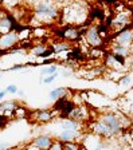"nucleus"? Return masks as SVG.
Segmentation results:
<instances>
[{
	"instance_id": "8fccbe9b",
	"label": "nucleus",
	"mask_w": 133,
	"mask_h": 150,
	"mask_svg": "<svg viewBox=\"0 0 133 150\" xmlns=\"http://www.w3.org/2000/svg\"><path fill=\"white\" fill-rule=\"evenodd\" d=\"M85 1H93V0H85Z\"/></svg>"
},
{
	"instance_id": "37998d69",
	"label": "nucleus",
	"mask_w": 133,
	"mask_h": 150,
	"mask_svg": "<svg viewBox=\"0 0 133 150\" xmlns=\"http://www.w3.org/2000/svg\"><path fill=\"white\" fill-rule=\"evenodd\" d=\"M16 94H18L19 97H24V91H23V90H18V93H16Z\"/></svg>"
},
{
	"instance_id": "c03bdc74",
	"label": "nucleus",
	"mask_w": 133,
	"mask_h": 150,
	"mask_svg": "<svg viewBox=\"0 0 133 150\" xmlns=\"http://www.w3.org/2000/svg\"><path fill=\"white\" fill-rule=\"evenodd\" d=\"M6 13H7V12H6V11H3V9L0 8V19L3 18V16H4V15H6Z\"/></svg>"
},
{
	"instance_id": "9b49d317",
	"label": "nucleus",
	"mask_w": 133,
	"mask_h": 150,
	"mask_svg": "<svg viewBox=\"0 0 133 150\" xmlns=\"http://www.w3.org/2000/svg\"><path fill=\"white\" fill-rule=\"evenodd\" d=\"M104 64H105V67L109 69V70H117V71H124V72L127 71V67H122L117 60L114 59L113 52H112L110 50L105 51V54H104Z\"/></svg>"
},
{
	"instance_id": "1a4fd4ad",
	"label": "nucleus",
	"mask_w": 133,
	"mask_h": 150,
	"mask_svg": "<svg viewBox=\"0 0 133 150\" xmlns=\"http://www.w3.org/2000/svg\"><path fill=\"white\" fill-rule=\"evenodd\" d=\"M19 43H20V36L15 31L0 35V48L1 50H11L14 47L19 46Z\"/></svg>"
},
{
	"instance_id": "7ed1b4c3",
	"label": "nucleus",
	"mask_w": 133,
	"mask_h": 150,
	"mask_svg": "<svg viewBox=\"0 0 133 150\" xmlns=\"http://www.w3.org/2000/svg\"><path fill=\"white\" fill-rule=\"evenodd\" d=\"M98 119L101 122H104L105 125L110 127V130L113 131L114 137L122 134L125 129L122 127L121 125V121H120V111H105L101 112L98 115Z\"/></svg>"
},
{
	"instance_id": "ddd939ff",
	"label": "nucleus",
	"mask_w": 133,
	"mask_h": 150,
	"mask_svg": "<svg viewBox=\"0 0 133 150\" xmlns=\"http://www.w3.org/2000/svg\"><path fill=\"white\" fill-rule=\"evenodd\" d=\"M54 138L51 137V135H47V134H39L38 137H35L32 139V144L35 146L38 147L41 150H48L51 147V145L54 144Z\"/></svg>"
},
{
	"instance_id": "412c9836",
	"label": "nucleus",
	"mask_w": 133,
	"mask_h": 150,
	"mask_svg": "<svg viewBox=\"0 0 133 150\" xmlns=\"http://www.w3.org/2000/svg\"><path fill=\"white\" fill-rule=\"evenodd\" d=\"M60 125H62L63 129H71V130L81 131L82 122L75 121V119H71V118H66V119H62V121H60Z\"/></svg>"
},
{
	"instance_id": "72a5a7b5",
	"label": "nucleus",
	"mask_w": 133,
	"mask_h": 150,
	"mask_svg": "<svg viewBox=\"0 0 133 150\" xmlns=\"http://www.w3.org/2000/svg\"><path fill=\"white\" fill-rule=\"evenodd\" d=\"M48 150H65L63 142H62V141H59V139H55L54 144L51 145V147H50Z\"/></svg>"
},
{
	"instance_id": "a211bd4d",
	"label": "nucleus",
	"mask_w": 133,
	"mask_h": 150,
	"mask_svg": "<svg viewBox=\"0 0 133 150\" xmlns=\"http://www.w3.org/2000/svg\"><path fill=\"white\" fill-rule=\"evenodd\" d=\"M16 107L15 100H6V102H0V114H4L8 118L14 117V111Z\"/></svg>"
},
{
	"instance_id": "39448f33",
	"label": "nucleus",
	"mask_w": 133,
	"mask_h": 150,
	"mask_svg": "<svg viewBox=\"0 0 133 150\" xmlns=\"http://www.w3.org/2000/svg\"><path fill=\"white\" fill-rule=\"evenodd\" d=\"M28 117L35 123L44 125V123H48V122H51L55 118V111L54 110H47V109H39V110L30 111Z\"/></svg>"
},
{
	"instance_id": "aec40b11",
	"label": "nucleus",
	"mask_w": 133,
	"mask_h": 150,
	"mask_svg": "<svg viewBox=\"0 0 133 150\" xmlns=\"http://www.w3.org/2000/svg\"><path fill=\"white\" fill-rule=\"evenodd\" d=\"M109 50H110L112 52H116V54H120V55L127 56V58H129V56L132 55V52H130V47L122 46V44H113L112 43L110 46H109Z\"/></svg>"
},
{
	"instance_id": "0eeeda50",
	"label": "nucleus",
	"mask_w": 133,
	"mask_h": 150,
	"mask_svg": "<svg viewBox=\"0 0 133 150\" xmlns=\"http://www.w3.org/2000/svg\"><path fill=\"white\" fill-rule=\"evenodd\" d=\"M85 40L92 48H98V47L104 46V38L101 36V34L97 30V25L94 24L89 27L87 32L85 34Z\"/></svg>"
},
{
	"instance_id": "4c0bfd02",
	"label": "nucleus",
	"mask_w": 133,
	"mask_h": 150,
	"mask_svg": "<svg viewBox=\"0 0 133 150\" xmlns=\"http://www.w3.org/2000/svg\"><path fill=\"white\" fill-rule=\"evenodd\" d=\"M60 72H62V76H65V78H70V76H71V74H73L70 70H66V69H62V70H60Z\"/></svg>"
},
{
	"instance_id": "20e7f679",
	"label": "nucleus",
	"mask_w": 133,
	"mask_h": 150,
	"mask_svg": "<svg viewBox=\"0 0 133 150\" xmlns=\"http://www.w3.org/2000/svg\"><path fill=\"white\" fill-rule=\"evenodd\" d=\"M112 36H113V39H112V43L113 44H122V46L130 47V44L133 43V22L129 25L124 27L122 30H120L118 32L113 34Z\"/></svg>"
},
{
	"instance_id": "79ce46f5",
	"label": "nucleus",
	"mask_w": 133,
	"mask_h": 150,
	"mask_svg": "<svg viewBox=\"0 0 133 150\" xmlns=\"http://www.w3.org/2000/svg\"><path fill=\"white\" fill-rule=\"evenodd\" d=\"M8 147V144H6V142H0V150H4Z\"/></svg>"
},
{
	"instance_id": "f704fd0d",
	"label": "nucleus",
	"mask_w": 133,
	"mask_h": 150,
	"mask_svg": "<svg viewBox=\"0 0 133 150\" xmlns=\"http://www.w3.org/2000/svg\"><path fill=\"white\" fill-rule=\"evenodd\" d=\"M57 78H58V72H55V74H53V75L43 76V83L44 84H50V83H53V82H54Z\"/></svg>"
},
{
	"instance_id": "f257e3e1",
	"label": "nucleus",
	"mask_w": 133,
	"mask_h": 150,
	"mask_svg": "<svg viewBox=\"0 0 133 150\" xmlns=\"http://www.w3.org/2000/svg\"><path fill=\"white\" fill-rule=\"evenodd\" d=\"M87 1L85 0H71L63 9H62V18L65 16L67 24H83L85 20L89 19Z\"/></svg>"
},
{
	"instance_id": "9d476101",
	"label": "nucleus",
	"mask_w": 133,
	"mask_h": 150,
	"mask_svg": "<svg viewBox=\"0 0 133 150\" xmlns=\"http://www.w3.org/2000/svg\"><path fill=\"white\" fill-rule=\"evenodd\" d=\"M19 22L12 13H8L7 12L3 18L0 19V35H4V34H8V32L12 31L14 25L16 23Z\"/></svg>"
},
{
	"instance_id": "c85d7f7f",
	"label": "nucleus",
	"mask_w": 133,
	"mask_h": 150,
	"mask_svg": "<svg viewBox=\"0 0 133 150\" xmlns=\"http://www.w3.org/2000/svg\"><path fill=\"white\" fill-rule=\"evenodd\" d=\"M65 150H81L83 147V145L78 144L77 141H70V142H63Z\"/></svg>"
},
{
	"instance_id": "c9c22d12",
	"label": "nucleus",
	"mask_w": 133,
	"mask_h": 150,
	"mask_svg": "<svg viewBox=\"0 0 133 150\" xmlns=\"http://www.w3.org/2000/svg\"><path fill=\"white\" fill-rule=\"evenodd\" d=\"M19 1L20 0H1V6H6L7 8H10V7L16 6Z\"/></svg>"
},
{
	"instance_id": "de8ad7c7",
	"label": "nucleus",
	"mask_w": 133,
	"mask_h": 150,
	"mask_svg": "<svg viewBox=\"0 0 133 150\" xmlns=\"http://www.w3.org/2000/svg\"><path fill=\"white\" fill-rule=\"evenodd\" d=\"M81 150H87V149H86V147H85V146H83V147H82V149H81Z\"/></svg>"
},
{
	"instance_id": "ea45409f",
	"label": "nucleus",
	"mask_w": 133,
	"mask_h": 150,
	"mask_svg": "<svg viewBox=\"0 0 133 150\" xmlns=\"http://www.w3.org/2000/svg\"><path fill=\"white\" fill-rule=\"evenodd\" d=\"M23 150H41V149H38V147H36V146H35V145L31 142V144H30V145H27V146H26Z\"/></svg>"
},
{
	"instance_id": "cd10ccee",
	"label": "nucleus",
	"mask_w": 133,
	"mask_h": 150,
	"mask_svg": "<svg viewBox=\"0 0 133 150\" xmlns=\"http://www.w3.org/2000/svg\"><path fill=\"white\" fill-rule=\"evenodd\" d=\"M132 83H133V78L132 75L128 74V72H124L122 76L118 79V84H121V86H130Z\"/></svg>"
},
{
	"instance_id": "2eb2a0df",
	"label": "nucleus",
	"mask_w": 133,
	"mask_h": 150,
	"mask_svg": "<svg viewBox=\"0 0 133 150\" xmlns=\"http://www.w3.org/2000/svg\"><path fill=\"white\" fill-rule=\"evenodd\" d=\"M106 16H108L106 15V11L100 6H93L89 9V19H90L92 22L93 20H98V22L101 23L106 19Z\"/></svg>"
},
{
	"instance_id": "3c124183",
	"label": "nucleus",
	"mask_w": 133,
	"mask_h": 150,
	"mask_svg": "<svg viewBox=\"0 0 133 150\" xmlns=\"http://www.w3.org/2000/svg\"><path fill=\"white\" fill-rule=\"evenodd\" d=\"M132 69H133V67H132Z\"/></svg>"
},
{
	"instance_id": "e433bc0d",
	"label": "nucleus",
	"mask_w": 133,
	"mask_h": 150,
	"mask_svg": "<svg viewBox=\"0 0 133 150\" xmlns=\"http://www.w3.org/2000/svg\"><path fill=\"white\" fill-rule=\"evenodd\" d=\"M7 93H10V94H16L18 93V90H19V88L16 87L15 84H8V86H7Z\"/></svg>"
},
{
	"instance_id": "423d86ee",
	"label": "nucleus",
	"mask_w": 133,
	"mask_h": 150,
	"mask_svg": "<svg viewBox=\"0 0 133 150\" xmlns=\"http://www.w3.org/2000/svg\"><path fill=\"white\" fill-rule=\"evenodd\" d=\"M89 129H90V131H92L94 135H97V137L100 138H114V134L113 131L110 130V127H108V126L105 125L104 122H101L98 118H95L94 121L89 125Z\"/></svg>"
},
{
	"instance_id": "c756f323",
	"label": "nucleus",
	"mask_w": 133,
	"mask_h": 150,
	"mask_svg": "<svg viewBox=\"0 0 133 150\" xmlns=\"http://www.w3.org/2000/svg\"><path fill=\"white\" fill-rule=\"evenodd\" d=\"M31 34H32L34 38L41 39V38H43V36L47 35V31H46V28L44 27H36V28H34V32H31Z\"/></svg>"
},
{
	"instance_id": "b1692460",
	"label": "nucleus",
	"mask_w": 133,
	"mask_h": 150,
	"mask_svg": "<svg viewBox=\"0 0 133 150\" xmlns=\"http://www.w3.org/2000/svg\"><path fill=\"white\" fill-rule=\"evenodd\" d=\"M65 95H67V88L66 87H57V88H54V90H51L50 93H48V98H50L51 100H57L58 98L65 97Z\"/></svg>"
},
{
	"instance_id": "dca6fc26",
	"label": "nucleus",
	"mask_w": 133,
	"mask_h": 150,
	"mask_svg": "<svg viewBox=\"0 0 133 150\" xmlns=\"http://www.w3.org/2000/svg\"><path fill=\"white\" fill-rule=\"evenodd\" d=\"M81 137V131L71 130V129H63L62 133L59 134L58 139L62 142H70V141H77V138Z\"/></svg>"
},
{
	"instance_id": "6ab92c4d",
	"label": "nucleus",
	"mask_w": 133,
	"mask_h": 150,
	"mask_svg": "<svg viewBox=\"0 0 133 150\" xmlns=\"http://www.w3.org/2000/svg\"><path fill=\"white\" fill-rule=\"evenodd\" d=\"M51 47L54 48L55 55L62 54V52H69V51L71 50V46H70L69 42L67 40H60V39H58V40L54 42V43H51Z\"/></svg>"
},
{
	"instance_id": "a19ab883",
	"label": "nucleus",
	"mask_w": 133,
	"mask_h": 150,
	"mask_svg": "<svg viewBox=\"0 0 133 150\" xmlns=\"http://www.w3.org/2000/svg\"><path fill=\"white\" fill-rule=\"evenodd\" d=\"M7 95V90H1L0 91V102H3V99H4V97Z\"/></svg>"
},
{
	"instance_id": "5701e85b",
	"label": "nucleus",
	"mask_w": 133,
	"mask_h": 150,
	"mask_svg": "<svg viewBox=\"0 0 133 150\" xmlns=\"http://www.w3.org/2000/svg\"><path fill=\"white\" fill-rule=\"evenodd\" d=\"M75 109V103H74V100H69L67 102V105L63 107V109L60 110L59 112H58V117H59L60 119H66L70 117V114L73 112V110Z\"/></svg>"
},
{
	"instance_id": "09e8293b",
	"label": "nucleus",
	"mask_w": 133,
	"mask_h": 150,
	"mask_svg": "<svg viewBox=\"0 0 133 150\" xmlns=\"http://www.w3.org/2000/svg\"><path fill=\"white\" fill-rule=\"evenodd\" d=\"M1 78H3V75H1V72H0V79H1Z\"/></svg>"
},
{
	"instance_id": "7c9ffc66",
	"label": "nucleus",
	"mask_w": 133,
	"mask_h": 150,
	"mask_svg": "<svg viewBox=\"0 0 133 150\" xmlns=\"http://www.w3.org/2000/svg\"><path fill=\"white\" fill-rule=\"evenodd\" d=\"M54 55H55L54 48H53L51 46H48V48H47L46 51H44V52L42 54V55L39 56V58H41V59H48V58H53Z\"/></svg>"
},
{
	"instance_id": "2f4dec72",
	"label": "nucleus",
	"mask_w": 133,
	"mask_h": 150,
	"mask_svg": "<svg viewBox=\"0 0 133 150\" xmlns=\"http://www.w3.org/2000/svg\"><path fill=\"white\" fill-rule=\"evenodd\" d=\"M19 46L22 47L23 50H26V51H27V52H28V50H30V48H31L32 46H34V42H32L31 39H26V40H20Z\"/></svg>"
},
{
	"instance_id": "bb28decb",
	"label": "nucleus",
	"mask_w": 133,
	"mask_h": 150,
	"mask_svg": "<svg viewBox=\"0 0 133 150\" xmlns=\"http://www.w3.org/2000/svg\"><path fill=\"white\" fill-rule=\"evenodd\" d=\"M59 71V67L57 64H51V66H43L41 69V75H53L55 72Z\"/></svg>"
},
{
	"instance_id": "a18cd8bd",
	"label": "nucleus",
	"mask_w": 133,
	"mask_h": 150,
	"mask_svg": "<svg viewBox=\"0 0 133 150\" xmlns=\"http://www.w3.org/2000/svg\"><path fill=\"white\" fill-rule=\"evenodd\" d=\"M4 150H18L16 147H7V149H4Z\"/></svg>"
},
{
	"instance_id": "a878e982",
	"label": "nucleus",
	"mask_w": 133,
	"mask_h": 150,
	"mask_svg": "<svg viewBox=\"0 0 133 150\" xmlns=\"http://www.w3.org/2000/svg\"><path fill=\"white\" fill-rule=\"evenodd\" d=\"M69 100H70V99H69V97H67V95L58 98V99L54 102V105H53V110H54L55 112H59L60 110H62V109H63V107L67 105V102H69Z\"/></svg>"
},
{
	"instance_id": "f3484780",
	"label": "nucleus",
	"mask_w": 133,
	"mask_h": 150,
	"mask_svg": "<svg viewBox=\"0 0 133 150\" xmlns=\"http://www.w3.org/2000/svg\"><path fill=\"white\" fill-rule=\"evenodd\" d=\"M69 118L71 119H75V121H86L89 118V111L86 109V106H75V109L73 110V112L70 114Z\"/></svg>"
},
{
	"instance_id": "49530a36",
	"label": "nucleus",
	"mask_w": 133,
	"mask_h": 150,
	"mask_svg": "<svg viewBox=\"0 0 133 150\" xmlns=\"http://www.w3.org/2000/svg\"><path fill=\"white\" fill-rule=\"evenodd\" d=\"M130 52H132V55H133V43L130 44Z\"/></svg>"
},
{
	"instance_id": "473e14b6",
	"label": "nucleus",
	"mask_w": 133,
	"mask_h": 150,
	"mask_svg": "<svg viewBox=\"0 0 133 150\" xmlns=\"http://www.w3.org/2000/svg\"><path fill=\"white\" fill-rule=\"evenodd\" d=\"M24 69H28L27 63H18V64L12 66V67H10V69L4 70V71H18V70H24Z\"/></svg>"
},
{
	"instance_id": "f03ea898",
	"label": "nucleus",
	"mask_w": 133,
	"mask_h": 150,
	"mask_svg": "<svg viewBox=\"0 0 133 150\" xmlns=\"http://www.w3.org/2000/svg\"><path fill=\"white\" fill-rule=\"evenodd\" d=\"M60 11L55 0H38L34 8V16L42 23H51L57 20Z\"/></svg>"
},
{
	"instance_id": "393cba45",
	"label": "nucleus",
	"mask_w": 133,
	"mask_h": 150,
	"mask_svg": "<svg viewBox=\"0 0 133 150\" xmlns=\"http://www.w3.org/2000/svg\"><path fill=\"white\" fill-rule=\"evenodd\" d=\"M30 115V110L23 105H16L15 111H14V117L15 118H27Z\"/></svg>"
},
{
	"instance_id": "f8f14e48",
	"label": "nucleus",
	"mask_w": 133,
	"mask_h": 150,
	"mask_svg": "<svg viewBox=\"0 0 133 150\" xmlns=\"http://www.w3.org/2000/svg\"><path fill=\"white\" fill-rule=\"evenodd\" d=\"M63 30V40L67 42H78L79 38L82 35L79 34L78 25H73V24H67L65 27H62Z\"/></svg>"
},
{
	"instance_id": "4468645a",
	"label": "nucleus",
	"mask_w": 133,
	"mask_h": 150,
	"mask_svg": "<svg viewBox=\"0 0 133 150\" xmlns=\"http://www.w3.org/2000/svg\"><path fill=\"white\" fill-rule=\"evenodd\" d=\"M66 59L70 60V62L79 63V62H85L86 55L83 54V51L79 47H71V50L66 54Z\"/></svg>"
},
{
	"instance_id": "58836bf2",
	"label": "nucleus",
	"mask_w": 133,
	"mask_h": 150,
	"mask_svg": "<svg viewBox=\"0 0 133 150\" xmlns=\"http://www.w3.org/2000/svg\"><path fill=\"white\" fill-rule=\"evenodd\" d=\"M54 62H55L54 58H48V59H43V60H42V67H43V66H46V64H50V63H54Z\"/></svg>"
},
{
	"instance_id": "4be33fe9",
	"label": "nucleus",
	"mask_w": 133,
	"mask_h": 150,
	"mask_svg": "<svg viewBox=\"0 0 133 150\" xmlns=\"http://www.w3.org/2000/svg\"><path fill=\"white\" fill-rule=\"evenodd\" d=\"M47 48H48V46L44 43V42H42V43H34V46L28 50V54L32 56H35V58H39Z\"/></svg>"
},
{
	"instance_id": "6e6552de",
	"label": "nucleus",
	"mask_w": 133,
	"mask_h": 150,
	"mask_svg": "<svg viewBox=\"0 0 133 150\" xmlns=\"http://www.w3.org/2000/svg\"><path fill=\"white\" fill-rule=\"evenodd\" d=\"M133 22L132 16H130V12L129 11H118L117 15L113 16V27H112V31H114V34L116 32H118L120 30H122L124 27H127V25H129L130 23Z\"/></svg>"
}]
</instances>
